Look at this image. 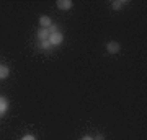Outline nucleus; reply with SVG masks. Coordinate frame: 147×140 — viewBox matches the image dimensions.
Wrapping results in <instances>:
<instances>
[{"instance_id":"obj_1","label":"nucleus","mask_w":147,"mask_h":140,"mask_svg":"<svg viewBox=\"0 0 147 140\" xmlns=\"http://www.w3.org/2000/svg\"><path fill=\"white\" fill-rule=\"evenodd\" d=\"M47 41L51 42V46H59V44H62V42H64V34L61 31L53 33V34L49 36V39H47Z\"/></svg>"},{"instance_id":"obj_2","label":"nucleus","mask_w":147,"mask_h":140,"mask_svg":"<svg viewBox=\"0 0 147 140\" xmlns=\"http://www.w3.org/2000/svg\"><path fill=\"white\" fill-rule=\"evenodd\" d=\"M106 51L110 52V54H118V52L121 51V44L116 42V41H110L106 44Z\"/></svg>"},{"instance_id":"obj_3","label":"nucleus","mask_w":147,"mask_h":140,"mask_svg":"<svg viewBox=\"0 0 147 140\" xmlns=\"http://www.w3.org/2000/svg\"><path fill=\"white\" fill-rule=\"evenodd\" d=\"M72 5H74L72 0H57V8H59V10H62V11L70 10Z\"/></svg>"},{"instance_id":"obj_4","label":"nucleus","mask_w":147,"mask_h":140,"mask_svg":"<svg viewBox=\"0 0 147 140\" xmlns=\"http://www.w3.org/2000/svg\"><path fill=\"white\" fill-rule=\"evenodd\" d=\"M8 111V99L5 96H0V117Z\"/></svg>"},{"instance_id":"obj_5","label":"nucleus","mask_w":147,"mask_h":140,"mask_svg":"<svg viewBox=\"0 0 147 140\" xmlns=\"http://www.w3.org/2000/svg\"><path fill=\"white\" fill-rule=\"evenodd\" d=\"M49 36H51V33H49L47 28H41V29L38 31V39H39V41H47Z\"/></svg>"},{"instance_id":"obj_6","label":"nucleus","mask_w":147,"mask_h":140,"mask_svg":"<svg viewBox=\"0 0 147 140\" xmlns=\"http://www.w3.org/2000/svg\"><path fill=\"white\" fill-rule=\"evenodd\" d=\"M39 25H41V28H49V26L53 25V20L47 15H42L41 18H39Z\"/></svg>"},{"instance_id":"obj_7","label":"nucleus","mask_w":147,"mask_h":140,"mask_svg":"<svg viewBox=\"0 0 147 140\" xmlns=\"http://www.w3.org/2000/svg\"><path fill=\"white\" fill-rule=\"evenodd\" d=\"M8 75H10V68L3 64H0V80H5Z\"/></svg>"},{"instance_id":"obj_8","label":"nucleus","mask_w":147,"mask_h":140,"mask_svg":"<svg viewBox=\"0 0 147 140\" xmlns=\"http://www.w3.org/2000/svg\"><path fill=\"white\" fill-rule=\"evenodd\" d=\"M123 5H126L124 0H113V2H111V7H113V10H116V11H119L121 8H123Z\"/></svg>"},{"instance_id":"obj_9","label":"nucleus","mask_w":147,"mask_h":140,"mask_svg":"<svg viewBox=\"0 0 147 140\" xmlns=\"http://www.w3.org/2000/svg\"><path fill=\"white\" fill-rule=\"evenodd\" d=\"M39 47H41V49H44V51H49V49H53V46H51V42H49V41H41Z\"/></svg>"},{"instance_id":"obj_10","label":"nucleus","mask_w":147,"mask_h":140,"mask_svg":"<svg viewBox=\"0 0 147 140\" xmlns=\"http://www.w3.org/2000/svg\"><path fill=\"white\" fill-rule=\"evenodd\" d=\"M47 29H49V33H51V34H53V33H57V31H59V29H57V25H54V23L49 26Z\"/></svg>"},{"instance_id":"obj_11","label":"nucleus","mask_w":147,"mask_h":140,"mask_svg":"<svg viewBox=\"0 0 147 140\" xmlns=\"http://www.w3.org/2000/svg\"><path fill=\"white\" fill-rule=\"evenodd\" d=\"M21 140H36V137L31 135V134H26V135H23V137H21Z\"/></svg>"},{"instance_id":"obj_12","label":"nucleus","mask_w":147,"mask_h":140,"mask_svg":"<svg viewBox=\"0 0 147 140\" xmlns=\"http://www.w3.org/2000/svg\"><path fill=\"white\" fill-rule=\"evenodd\" d=\"M93 140H105V137H103L101 134H98V135H96V137H95Z\"/></svg>"},{"instance_id":"obj_13","label":"nucleus","mask_w":147,"mask_h":140,"mask_svg":"<svg viewBox=\"0 0 147 140\" xmlns=\"http://www.w3.org/2000/svg\"><path fill=\"white\" fill-rule=\"evenodd\" d=\"M80 140H93V137H90V135H84Z\"/></svg>"}]
</instances>
